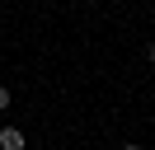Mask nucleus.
Listing matches in <instances>:
<instances>
[{
    "label": "nucleus",
    "mask_w": 155,
    "mask_h": 150,
    "mask_svg": "<svg viewBox=\"0 0 155 150\" xmlns=\"http://www.w3.org/2000/svg\"><path fill=\"white\" fill-rule=\"evenodd\" d=\"M122 150H141V145H122Z\"/></svg>",
    "instance_id": "20e7f679"
},
{
    "label": "nucleus",
    "mask_w": 155,
    "mask_h": 150,
    "mask_svg": "<svg viewBox=\"0 0 155 150\" xmlns=\"http://www.w3.org/2000/svg\"><path fill=\"white\" fill-rule=\"evenodd\" d=\"M0 150H24V131L19 127H0Z\"/></svg>",
    "instance_id": "f257e3e1"
},
{
    "label": "nucleus",
    "mask_w": 155,
    "mask_h": 150,
    "mask_svg": "<svg viewBox=\"0 0 155 150\" xmlns=\"http://www.w3.org/2000/svg\"><path fill=\"white\" fill-rule=\"evenodd\" d=\"M10 108V89H5V84H0V112Z\"/></svg>",
    "instance_id": "f03ea898"
},
{
    "label": "nucleus",
    "mask_w": 155,
    "mask_h": 150,
    "mask_svg": "<svg viewBox=\"0 0 155 150\" xmlns=\"http://www.w3.org/2000/svg\"><path fill=\"white\" fill-rule=\"evenodd\" d=\"M146 61H155V42H146Z\"/></svg>",
    "instance_id": "7ed1b4c3"
}]
</instances>
